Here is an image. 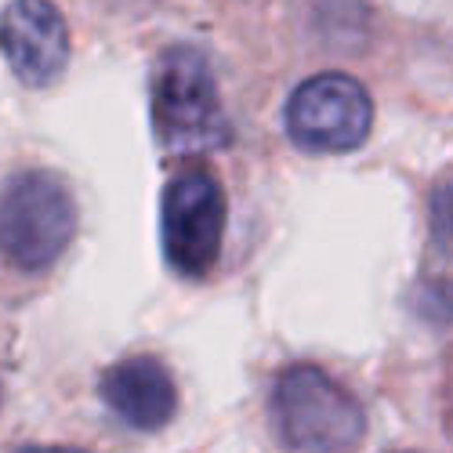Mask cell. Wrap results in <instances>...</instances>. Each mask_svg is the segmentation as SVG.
Listing matches in <instances>:
<instances>
[{"instance_id":"6da1fadb","label":"cell","mask_w":453,"mask_h":453,"mask_svg":"<svg viewBox=\"0 0 453 453\" xmlns=\"http://www.w3.org/2000/svg\"><path fill=\"white\" fill-rule=\"evenodd\" d=\"M149 117L167 153H207L229 145L233 127L221 109L218 81L196 44H171L149 77Z\"/></svg>"},{"instance_id":"7a4b0ae2","label":"cell","mask_w":453,"mask_h":453,"mask_svg":"<svg viewBox=\"0 0 453 453\" xmlns=\"http://www.w3.org/2000/svg\"><path fill=\"white\" fill-rule=\"evenodd\" d=\"M77 236V200L44 167L12 174L0 185V257L19 273H41Z\"/></svg>"},{"instance_id":"3957f363","label":"cell","mask_w":453,"mask_h":453,"mask_svg":"<svg viewBox=\"0 0 453 453\" xmlns=\"http://www.w3.org/2000/svg\"><path fill=\"white\" fill-rule=\"evenodd\" d=\"M273 421L294 453H352L363 442L359 399L319 366L297 363L273 385Z\"/></svg>"},{"instance_id":"277c9868","label":"cell","mask_w":453,"mask_h":453,"mask_svg":"<svg viewBox=\"0 0 453 453\" xmlns=\"http://www.w3.org/2000/svg\"><path fill=\"white\" fill-rule=\"evenodd\" d=\"M225 193L211 171H181L164 185L160 203V243L167 265L185 276L200 280L214 269L225 240Z\"/></svg>"},{"instance_id":"5b68a950","label":"cell","mask_w":453,"mask_h":453,"mask_svg":"<svg viewBox=\"0 0 453 453\" xmlns=\"http://www.w3.org/2000/svg\"><path fill=\"white\" fill-rule=\"evenodd\" d=\"M283 124L290 142L305 153H352L373 127V102L345 73H319L294 88Z\"/></svg>"},{"instance_id":"8992f818","label":"cell","mask_w":453,"mask_h":453,"mask_svg":"<svg viewBox=\"0 0 453 453\" xmlns=\"http://www.w3.org/2000/svg\"><path fill=\"white\" fill-rule=\"evenodd\" d=\"M0 48L26 88L51 84L69 62V29L51 0H12L0 19Z\"/></svg>"},{"instance_id":"52a82bcc","label":"cell","mask_w":453,"mask_h":453,"mask_svg":"<svg viewBox=\"0 0 453 453\" xmlns=\"http://www.w3.org/2000/svg\"><path fill=\"white\" fill-rule=\"evenodd\" d=\"M102 399L117 418L138 432L164 428L178 410V388L160 359L134 356L109 366L102 377Z\"/></svg>"},{"instance_id":"ba28073f","label":"cell","mask_w":453,"mask_h":453,"mask_svg":"<svg viewBox=\"0 0 453 453\" xmlns=\"http://www.w3.org/2000/svg\"><path fill=\"white\" fill-rule=\"evenodd\" d=\"M432 233L442 247L453 250V174L442 178L432 193Z\"/></svg>"},{"instance_id":"9c48e42d","label":"cell","mask_w":453,"mask_h":453,"mask_svg":"<svg viewBox=\"0 0 453 453\" xmlns=\"http://www.w3.org/2000/svg\"><path fill=\"white\" fill-rule=\"evenodd\" d=\"M15 453H84V449H73V446H26Z\"/></svg>"}]
</instances>
